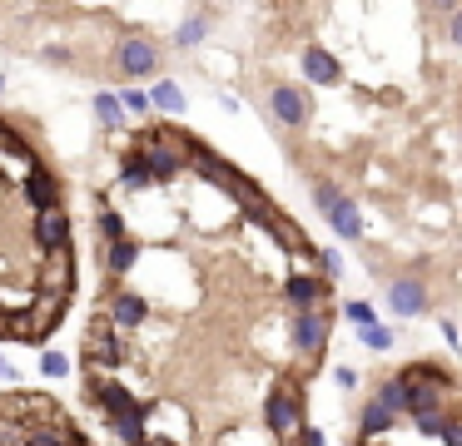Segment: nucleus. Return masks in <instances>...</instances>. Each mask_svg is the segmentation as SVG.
<instances>
[{"instance_id":"21","label":"nucleus","mask_w":462,"mask_h":446,"mask_svg":"<svg viewBox=\"0 0 462 446\" xmlns=\"http://www.w3.org/2000/svg\"><path fill=\"white\" fill-rule=\"evenodd\" d=\"M120 184L130 188V194H140V188H150V184H154V178H150V164H144L140 149H134V154L120 164Z\"/></svg>"},{"instance_id":"28","label":"nucleus","mask_w":462,"mask_h":446,"mask_svg":"<svg viewBox=\"0 0 462 446\" xmlns=\"http://www.w3.org/2000/svg\"><path fill=\"white\" fill-rule=\"evenodd\" d=\"M120 105H125V114H144V109H154L150 95H144V89H134V85L120 89Z\"/></svg>"},{"instance_id":"7","label":"nucleus","mask_w":462,"mask_h":446,"mask_svg":"<svg viewBox=\"0 0 462 446\" xmlns=\"http://www.w3.org/2000/svg\"><path fill=\"white\" fill-rule=\"evenodd\" d=\"M31 238H35V248H41L45 258L60 253V248H70V218H65V208H45V214H35Z\"/></svg>"},{"instance_id":"30","label":"nucleus","mask_w":462,"mask_h":446,"mask_svg":"<svg viewBox=\"0 0 462 446\" xmlns=\"http://www.w3.org/2000/svg\"><path fill=\"white\" fill-rule=\"evenodd\" d=\"M25 446H70V436H55V432H45V426H35V432H25L21 436Z\"/></svg>"},{"instance_id":"20","label":"nucleus","mask_w":462,"mask_h":446,"mask_svg":"<svg viewBox=\"0 0 462 446\" xmlns=\"http://www.w3.org/2000/svg\"><path fill=\"white\" fill-rule=\"evenodd\" d=\"M134 263H140V243H134V238H120V243L105 248V268H110V273H130Z\"/></svg>"},{"instance_id":"11","label":"nucleus","mask_w":462,"mask_h":446,"mask_svg":"<svg viewBox=\"0 0 462 446\" xmlns=\"http://www.w3.org/2000/svg\"><path fill=\"white\" fill-rule=\"evenodd\" d=\"M303 79H313V85H343L338 55H328L323 45H303Z\"/></svg>"},{"instance_id":"10","label":"nucleus","mask_w":462,"mask_h":446,"mask_svg":"<svg viewBox=\"0 0 462 446\" xmlns=\"http://www.w3.org/2000/svg\"><path fill=\"white\" fill-rule=\"evenodd\" d=\"M25 198H31L35 214H45V208H60V184H55V174L45 164H31V174H25Z\"/></svg>"},{"instance_id":"6","label":"nucleus","mask_w":462,"mask_h":446,"mask_svg":"<svg viewBox=\"0 0 462 446\" xmlns=\"http://www.w3.org/2000/svg\"><path fill=\"white\" fill-rule=\"evenodd\" d=\"M388 313L393 317H418L428 313V283H422L418 273H402L388 283Z\"/></svg>"},{"instance_id":"29","label":"nucleus","mask_w":462,"mask_h":446,"mask_svg":"<svg viewBox=\"0 0 462 446\" xmlns=\"http://www.w3.org/2000/svg\"><path fill=\"white\" fill-rule=\"evenodd\" d=\"M70 372V357L65 352H41V377H65Z\"/></svg>"},{"instance_id":"35","label":"nucleus","mask_w":462,"mask_h":446,"mask_svg":"<svg viewBox=\"0 0 462 446\" xmlns=\"http://www.w3.org/2000/svg\"><path fill=\"white\" fill-rule=\"evenodd\" d=\"M303 446H328V436H323L319 426H309V422H303Z\"/></svg>"},{"instance_id":"33","label":"nucleus","mask_w":462,"mask_h":446,"mask_svg":"<svg viewBox=\"0 0 462 446\" xmlns=\"http://www.w3.org/2000/svg\"><path fill=\"white\" fill-rule=\"evenodd\" d=\"M442 446H462V416H448V422H442Z\"/></svg>"},{"instance_id":"2","label":"nucleus","mask_w":462,"mask_h":446,"mask_svg":"<svg viewBox=\"0 0 462 446\" xmlns=\"http://www.w3.org/2000/svg\"><path fill=\"white\" fill-rule=\"evenodd\" d=\"M263 422H269L273 436L303 432V396H299V387H289V382L273 387V392L263 396Z\"/></svg>"},{"instance_id":"32","label":"nucleus","mask_w":462,"mask_h":446,"mask_svg":"<svg viewBox=\"0 0 462 446\" xmlns=\"http://www.w3.org/2000/svg\"><path fill=\"white\" fill-rule=\"evenodd\" d=\"M319 263H323V278H338L343 273V253H338V248H323Z\"/></svg>"},{"instance_id":"25","label":"nucleus","mask_w":462,"mask_h":446,"mask_svg":"<svg viewBox=\"0 0 462 446\" xmlns=\"http://www.w3.org/2000/svg\"><path fill=\"white\" fill-rule=\"evenodd\" d=\"M358 342L373 347V352H388V347L398 342V332H393L388 323H373V327H363V332H358Z\"/></svg>"},{"instance_id":"13","label":"nucleus","mask_w":462,"mask_h":446,"mask_svg":"<svg viewBox=\"0 0 462 446\" xmlns=\"http://www.w3.org/2000/svg\"><path fill=\"white\" fill-rule=\"evenodd\" d=\"M328 228L343 238V243H358V238H363V214H358V204H353L348 194H343L338 204H333V214H328Z\"/></svg>"},{"instance_id":"23","label":"nucleus","mask_w":462,"mask_h":446,"mask_svg":"<svg viewBox=\"0 0 462 446\" xmlns=\"http://www.w3.org/2000/svg\"><path fill=\"white\" fill-rule=\"evenodd\" d=\"M204 35H209V20H204V15H189L180 30H174V45H180V50H194V45H204Z\"/></svg>"},{"instance_id":"19","label":"nucleus","mask_w":462,"mask_h":446,"mask_svg":"<svg viewBox=\"0 0 462 446\" xmlns=\"http://www.w3.org/2000/svg\"><path fill=\"white\" fill-rule=\"evenodd\" d=\"M95 119H100V129H125V105H120V95H115V89H100V95H95Z\"/></svg>"},{"instance_id":"17","label":"nucleus","mask_w":462,"mask_h":446,"mask_svg":"<svg viewBox=\"0 0 462 446\" xmlns=\"http://www.w3.org/2000/svg\"><path fill=\"white\" fill-rule=\"evenodd\" d=\"M373 402H383L393 416H408V387H402V377L393 372V377H383L378 382V392H373Z\"/></svg>"},{"instance_id":"39","label":"nucleus","mask_w":462,"mask_h":446,"mask_svg":"<svg viewBox=\"0 0 462 446\" xmlns=\"http://www.w3.org/2000/svg\"><path fill=\"white\" fill-rule=\"evenodd\" d=\"M140 446H154V441H140Z\"/></svg>"},{"instance_id":"5","label":"nucleus","mask_w":462,"mask_h":446,"mask_svg":"<svg viewBox=\"0 0 462 446\" xmlns=\"http://www.w3.org/2000/svg\"><path fill=\"white\" fill-rule=\"evenodd\" d=\"M269 114L279 119L283 129H303L313 119V99L303 95L299 85H273L269 89Z\"/></svg>"},{"instance_id":"1","label":"nucleus","mask_w":462,"mask_h":446,"mask_svg":"<svg viewBox=\"0 0 462 446\" xmlns=\"http://www.w3.org/2000/svg\"><path fill=\"white\" fill-rule=\"evenodd\" d=\"M402 387H408V416H428L442 412V396L452 392V372L438 362H408L402 367Z\"/></svg>"},{"instance_id":"9","label":"nucleus","mask_w":462,"mask_h":446,"mask_svg":"<svg viewBox=\"0 0 462 446\" xmlns=\"http://www.w3.org/2000/svg\"><path fill=\"white\" fill-rule=\"evenodd\" d=\"M95 402L105 406V416H110V422H120V416H134V412H150V406L134 402L130 387L115 382V377H95Z\"/></svg>"},{"instance_id":"15","label":"nucleus","mask_w":462,"mask_h":446,"mask_svg":"<svg viewBox=\"0 0 462 446\" xmlns=\"http://www.w3.org/2000/svg\"><path fill=\"white\" fill-rule=\"evenodd\" d=\"M90 352L100 357L105 367H120V362H125L120 332H115V327H110V317H100V323H95V342H90Z\"/></svg>"},{"instance_id":"3","label":"nucleus","mask_w":462,"mask_h":446,"mask_svg":"<svg viewBox=\"0 0 462 446\" xmlns=\"http://www.w3.org/2000/svg\"><path fill=\"white\" fill-rule=\"evenodd\" d=\"M115 69L130 79H150L154 69H160V45H154L150 35H140V30H130V35L115 45Z\"/></svg>"},{"instance_id":"34","label":"nucleus","mask_w":462,"mask_h":446,"mask_svg":"<svg viewBox=\"0 0 462 446\" xmlns=\"http://www.w3.org/2000/svg\"><path fill=\"white\" fill-rule=\"evenodd\" d=\"M333 382H338L343 392H353V387H358V372H353V367H333Z\"/></svg>"},{"instance_id":"36","label":"nucleus","mask_w":462,"mask_h":446,"mask_svg":"<svg viewBox=\"0 0 462 446\" xmlns=\"http://www.w3.org/2000/svg\"><path fill=\"white\" fill-rule=\"evenodd\" d=\"M448 40H452V45H462V10H452V20H448Z\"/></svg>"},{"instance_id":"31","label":"nucleus","mask_w":462,"mask_h":446,"mask_svg":"<svg viewBox=\"0 0 462 446\" xmlns=\"http://www.w3.org/2000/svg\"><path fill=\"white\" fill-rule=\"evenodd\" d=\"M442 422H448V416H442V412H428V416H412V426H418L422 436H442Z\"/></svg>"},{"instance_id":"26","label":"nucleus","mask_w":462,"mask_h":446,"mask_svg":"<svg viewBox=\"0 0 462 446\" xmlns=\"http://www.w3.org/2000/svg\"><path fill=\"white\" fill-rule=\"evenodd\" d=\"M100 233H105V243H120V238H130V233H125V218L115 214V208H100Z\"/></svg>"},{"instance_id":"14","label":"nucleus","mask_w":462,"mask_h":446,"mask_svg":"<svg viewBox=\"0 0 462 446\" xmlns=\"http://www.w3.org/2000/svg\"><path fill=\"white\" fill-rule=\"evenodd\" d=\"M41 283H51V287H55V297H70V293H75V263H70V248L51 253V263H45Z\"/></svg>"},{"instance_id":"37","label":"nucleus","mask_w":462,"mask_h":446,"mask_svg":"<svg viewBox=\"0 0 462 446\" xmlns=\"http://www.w3.org/2000/svg\"><path fill=\"white\" fill-rule=\"evenodd\" d=\"M0 382H21V372H15V367L5 362V357H0Z\"/></svg>"},{"instance_id":"24","label":"nucleus","mask_w":462,"mask_h":446,"mask_svg":"<svg viewBox=\"0 0 462 446\" xmlns=\"http://www.w3.org/2000/svg\"><path fill=\"white\" fill-rule=\"evenodd\" d=\"M338 198H343V188L333 184V178H313V208H319L323 218L333 214V204H338Z\"/></svg>"},{"instance_id":"12","label":"nucleus","mask_w":462,"mask_h":446,"mask_svg":"<svg viewBox=\"0 0 462 446\" xmlns=\"http://www.w3.org/2000/svg\"><path fill=\"white\" fill-rule=\"evenodd\" d=\"M144 317H150V307H144L140 293H115V297H110V327H115V332H125V327H140Z\"/></svg>"},{"instance_id":"18","label":"nucleus","mask_w":462,"mask_h":446,"mask_svg":"<svg viewBox=\"0 0 462 446\" xmlns=\"http://www.w3.org/2000/svg\"><path fill=\"white\" fill-rule=\"evenodd\" d=\"M60 307H65V297H55V293L35 297L31 317H25V327H31V332H51V327H55V317H60Z\"/></svg>"},{"instance_id":"38","label":"nucleus","mask_w":462,"mask_h":446,"mask_svg":"<svg viewBox=\"0 0 462 446\" xmlns=\"http://www.w3.org/2000/svg\"><path fill=\"white\" fill-rule=\"evenodd\" d=\"M70 446H85V441H80V436H70Z\"/></svg>"},{"instance_id":"4","label":"nucleus","mask_w":462,"mask_h":446,"mask_svg":"<svg viewBox=\"0 0 462 446\" xmlns=\"http://www.w3.org/2000/svg\"><path fill=\"white\" fill-rule=\"evenodd\" d=\"M328 332H333V313L328 307H319V313H293V327H289V337H293V352L299 357H319L323 347H328Z\"/></svg>"},{"instance_id":"8","label":"nucleus","mask_w":462,"mask_h":446,"mask_svg":"<svg viewBox=\"0 0 462 446\" xmlns=\"http://www.w3.org/2000/svg\"><path fill=\"white\" fill-rule=\"evenodd\" d=\"M283 297H289L299 313H319L328 303V278H313V273H289L283 278Z\"/></svg>"},{"instance_id":"27","label":"nucleus","mask_w":462,"mask_h":446,"mask_svg":"<svg viewBox=\"0 0 462 446\" xmlns=\"http://www.w3.org/2000/svg\"><path fill=\"white\" fill-rule=\"evenodd\" d=\"M343 317H348V323L358 327V332H363V327H373V323H378V313H373V303H343Z\"/></svg>"},{"instance_id":"22","label":"nucleus","mask_w":462,"mask_h":446,"mask_svg":"<svg viewBox=\"0 0 462 446\" xmlns=\"http://www.w3.org/2000/svg\"><path fill=\"white\" fill-rule=\"evenodd\" d=\"M150 105L164 109V114H180V109H184V89L174 85V79H160V85L150 89Z\"/></svg>"},{"instance_id":"40","label":"nucleus","mask_w":462,"mask_h":446,"mask_svg":"<svg viewBox=\"0 0 462 446\" xmlns=\"http://www.w3.org/2000/svg\"><path fill=\"white\" fill-rule=\"evenodd\" d=\"M0 89H5V79H0Z\"/></svg>"},{"instance_id":"16","label":"nucleus","mask_w":462,"mask_h":446,"mask_svg":"<svg viewBox=\"0 0 462 446\" xmlns=\"http://www.w3.org/2000/svg\"><path fill=\"white\" fill-rule=\"evenodd\" d=\"M393 422H398V416H393L383 402H373V396H368V406H363V416H358V436H363V446H373Z\"/></svg>"}]
</instances>
